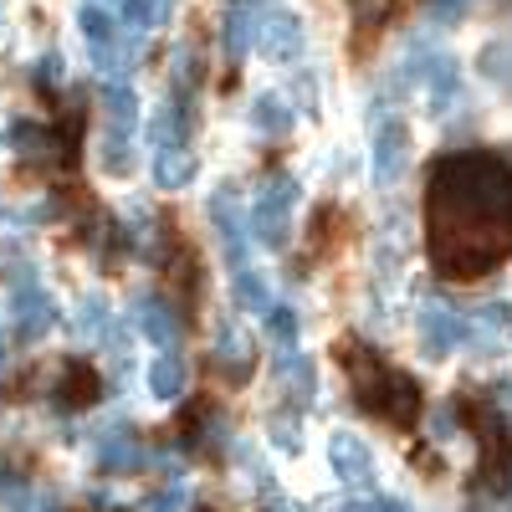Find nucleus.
Instances as JSON below:
<instances>
[{"mask_svg":"<svg viewBox=\"0 0 512 512\" xmlns=\"http://www.w3.org/2000/svg\"><path fill=\"white\" fill-rule=\"evenodd\" d=\"M98 395H103V374L88 359H67L62 364V379H57V400L67 410H82V405H93Z\"/></svg>","mask_w":512,"mask_h":512,"instance_id":"4468645a","label":"nucleus"},{"mask_svg":"<svg viewBox=\"0 0 512 512\" xmlns=\"http://www.w3.org/2000/svg\"><path fill=\"white\" fill-rule=\"evenodd\" d=\"M200 88V52H195V41H180L175 47V93H195Z\"/></svg>","mask_w":512,"mask_h":512,"instance_id":"a878e982","label":"nucleus"},{"mask_svg":"<svg viewBox=\"0 0 512 512\" xmlns=\"http://www.w3.org/2000/svg\"><path fill=\"white\" fill-rule=\"evenodd\" d=\"M231 287H236V303H241V308H251V313H267V308H272V297H267L262 277H256L246 262L231 272Z\"/></svg>","mask_w":512,"mask_h":512,"instance_id":"393cba45","label":"nucleus"},{"mask_svg":"<svg viewBox=\"0 0 512 512\" xmlns=\"http://www.w3.org/2000/svg\"><path fill=\"white\" fill-rule=\"evenodd\" d=\"M297 180L292 175H267L262 190H256L251 200V231L256 241H262L267 251H282L292 241V210H297Z\"/></svg>","mask_w":512,"mask_h":512,"instance_id":"7ed1b4c3","label":"nucleus"},{"mask_svg":"<svg viewBox=\"0 0 512 512\" xmlns=\"http://www.w3.org/2000/svg\"><path fill=\"white\" fill-rule=\"evenodd\" d=\"M405 164H410V128H405L400 118H384V123L374 128V185H379V190L400 185Z\"/></svg>","mask_w":512,"mask_h":512,"instance_id":"0eeeda50","label":"nucleus"},{"mask_svg":"<svg viewBox=\"0 0 512 512\" xmlns=\"http://www.w3.org/2000/svg\"><path fill=\"white\" fill-rule=\"evenodd\" d=\"M267 328H272V338H277L282 349H292V344H297V313H292V308H282V303H277V308H267Z\"/></svg>","mask_w":512,"mask_h":512,"instance_id":"c85d7f7f","label":"nucleus"},{"mask_svg":"<svg viewBox=\"0 0 512 512\" xmlns=\"http://www.w3.org/2000/svg\"><path fill=\"white\" fill-rule=\"evenodd\" d=\"M11 323H16V338L21 344H36L41 333H52L57 323V303L52 292L36 282L31 267H16V287H11Z\"/></svg>","mask_w":512,"mask_h":512,"instance_id":"39448f33","label":"nucleus"},{"mask_svg":"<svg viewBox=\"0 0 512 512\" xmlns=\"http://www.w3.org/2000/svg\"><path fill=\"white\" fill-rule=\"evenodd\" d=\"M169 6H175V0H128V26H134V31H154V26H164Z\"/></svg>","mask_w":512,"mask_h":512,"instance_id":"bb28decb","label":"nucleus"},{"mask_svg":"<svg viewBox=\"0 0 512 512\" xmlns=\"http://www.w3.org/2000/svg\"><path fill=\"white\" fill-rule=\"evenodd\" d=\"M77 328L82 333H108V297L103 292H88L77 303Z\"/></svg>","mask_w":512,"mask_h":512,"instance_id":"cd10ccee","label":"nucleus"},{"mask_svg":"<svg viewBox=\"0 0 512 512\" xmlns=\"http://www.w3.org/2000/svg\"><path fill=\"white\" fill-rule=\"evenodd\" d=\"M149 395L154 400H180L185 395V364L175 354H159L149 364Z\"/></svg>","mask_w":512,"mask_h":512,"instance_id":"5701e85b","label":"nucleus"},{"mask_svg":"<svg viewBox=\"0 0 512 512\" xmlns=\"http://www.w3.org/2000/svg\"><path fill=\"white\" fill-rule=\"evenodd\" d=\"M103 169L113 180L134 175V134H123V128H103V149H98Z\"/></svg>","mask_w":512,"mask_h":512,"instance_id":"4be33fe9","label":"nucleus"},{"mask_svg":"<svg viewBox=\"0 0 512 512\" xmlns=\"http://www.w3.org/2000/svg\"><path fill=\"white\" fill-rule=\"evenodd\" d=\"M256 47H262L272 62H297L303 57V21L287 11H267L256 21Z\"/></svg>","mask_w":512,"mask_h":512,"instance_id":"9d476101","label":"nucleus"},{"mask_svg":"<svg viewBox=\"0 0 512 512\" xmlns=\"http://www.w3.org/2000/svg\"><path fill=\"white\" fill-rule=\"evenodd\" d=\"M466 6H472V0H431V16H436V21H456Z\"/></svg>","mask_w":512,"mask_h":512,"instance_id":"2f4dec72","label":"nucleus"},{"mask_svg":"<svg viewBox=\"0 0 512 512\" xmlns=\"http://www.w3.org/2000/svg\"><path fill=\"white\" fill-rule=\"evenodd\" d=\"M190 180H195V154H190L185 144L154 154V185H159V190H185Z\"/></svg>","mask_w":512,"mask_h":512,"instance_id":"a211bd4d","label":"nucleus"},{"mask_svg":"<svg viewBox=\"0 0 512 512\" xmlns=\"http://www.w3.org/2000/svg\"><path fill=\"white\" fill-rule=\"evenodd\" d=\"M415 328H420V349L431 354V359H446L461 338H466V323H461V313L446 303V297H425Z\"/></svg>","mask_w":512,"mask_h":512,"instance_id":"423d86ee","label":"nucleus"},{"mask_svg":"<svg viewBox=\"0 0 512 512\" xmlns=\"http://www.w3.org/2000/svg\"><path fill=\"white\" fill-rule=\"evenodd\" d=\"M216 369L231 379V384H246L251 369H256V354H251V338L241 323H221L216 333Z\"/></svg>","mask_w":512,"mask_h":512,"instance_id":"f8f14e48","label":"nucleus"},{"mask_svg":"<svg viewBox=\"0 0 512 512\" xmlns=\"http://www.w3.org/2000/svg\"><path fill=\"white\" fill-rule=\"evenodd\" d=\"M400 82H415L425 103H431V113H446V103L456 98V62L436 47H425V41H415L400 62Z\"/></svg>","mask_w":512,"mask_h":512,"instance_id":"20e7f679","label":"nucleus"},{"mask_svg":"<svg viewBox=\"0 0 512 512\" xmlns=\"http://www.w3.org/2000/svg\"><path fill=\"white\" fill-rule=\"evenodd\" d=\"M0 369H6V338H0Z\"/></svg>","mask_w":512,"mask_h":512,"instance_id":"c9c22d12","label":"nucleus"},{"mask_svg":"<svg viewBox=\"0 0 512 512\" xmlns=\"http://www.w3.org/2000/svg\"><path fill=\"white\" fill-rule=\"evenodd\" d=\"M431 262L451 282H477L512 256V164L487 149H461L431 164L425 180Z\"/></svg>","mask_w":512,"mask_h":512,"instance_id":"f257e3e1","label":"nucleus"},{"mask_svg":"<svg viewBox=\"0 0 512 512\" xmlns=\"http://www.w3.org/2000/svg\"><path fill=\"white\" fill-rule=\"evenodd\" d=\"M57 82H62V57H57V52H47V57L36 62V88H41V93H52Z\"/></svg>","mask_w":512,"mask_h":512,"instance_id":"7c9ffc66","label":"nucleus"},{"mask_svg":"<svg viewBox=\"0 0 512 512\" xmlns=\"http://www.w3.org/2000/svg\"><path fill=\"white\" fill-rule=\"evenodd\" d=\"M251 6H272V0H251Z\"/></svg>","mask_w":512,"mask_h":512,"instance_id":"e433bc0d","label":"nucleus"},{"mask_svg":"<svg viewBox=\"0 0 512 512\" xmlns=\"http://www.w3.org/2000/svg\"><path fill=\"white\" fill-rule=\"evenodd\" d=\"M251 123H256V134H267V139H282L287 128H292V108L282 93H262L251 108Z\"/></svg>","mask_w":512,"mask_h":512,"instance_id":"412c9836","label":"nucleus"},{"mask_svg":"<svg viewBox=\"0 0 512 512\" xmlns=\"http://www.w3.org/2000/svg\"><path fill=\"white\" fill-rule=\"evenodd\" d=\"M175 144H185V118H180L175 103H164V108L149 113V149L159 154V149H175Z\"/></svg>","mask_w":512,"mask_h":512,"instance_id":"b1692460","label":"nucleus"},{"mask_svg":"<svg viewBox=\"0 0 512 512\" xmlns=\"http://www.w3.org/2000/svg\"><path fill=\"white\" fill-rule=\"evenodd\" d=\"M354 6H359V16H364V21L374 26V21L384 16V6H390V0H354Z\"/></svg>","mask_w":512,"mask_h":512,"instance_id":"72a5a7b5","label":"nucleus"},{"mask_svg":"<svg viewBox=\"0 0 512 512\" xmlns=\"http://www.w3.org/2000/svg\"><path fill=\"white\" fill-rule=\"evenodd\" d=\"M338 359H344V369H349V379H354V400H359L369 415L400 425V431H410V425L420 420V390H415L410 374L390 369L369 344H349V338L338 344Z\"/></svg>","mask_w":512,"mask_h":512,"instance_id":"f03ea898","label":"nucleus"},{"mask_svg":"<svg viewBox=\"0 0 512 512\" xmlns=\"http://www.w3.org/2000/svg\"><path fill=\"white\" fill-rule=\"evenodd\" d=\"M502 400H507V410H512V384H502Z\"/></svg>","mask_w":512,"mask_h":512,"instance_id":"f704fd0d","label":"nucleus"},{"mask_svg":"<svg viewBox=\"0 0 512 512\" xmlns=\"http://www.w3.org/2000/svg\"><path fill=\"white\" fill-rule=\"evenodd\" d=\"M98 461L108 466V472H128V466L144 461V446H139V436L128 431V425H113V431L98 436Z\"/></svg>","mask_w":512,"mask_h":512,"instance_id":"f3484780","label":"nucleus"},{"mask_svg":"<svg viewBox=\"0 0 512 512\" xmlns=\"http://www.w3.org/2000/svg\"><path fill=\"white\" fill-rule=\"evenodd\" d=\"M251 36H256L251 0H231V11H226V31H221V41H226V57H231V62H236V57H246Z\"/></svg>","mask_w":512,"mask_h":512,"instance_id":"aec40b11","label":"nucleus"},{"mask_svg":"<svg viewBox=\"0 0 512 512\" xmlns=\"http://www.w3.org/2000/svg\"><path fill=\"white\" fill-rule=\"evenodd\" d=\"M466 338H472V349L477 354H502L507 349V338H512V308L507 303H482L472 313V323H466Z\"/></svg>","mask_w":512,"mask_h":512,"instance_id":"9b49d317","label":"nucleus"},{"mask_svg":"<svg viewBox=\"0 0 512 512\" xmlns=\"http://www.w3.org/2000/svg\"><path fill=\"white\" fill-rule=\"evenodd\" d=\"M277 379L287 384V395H292L297 405H313V395H318V374H313V359H308V354L282 349V354H277Z\"/></svg>","mask_w":512,"mask_h":512,"instance_id":"dca6fc26","label":"nucleus"},{"mask_svg":"<svg viewBox=\"0 0 512 512\" xmlns=\"http://www.w3.org/2000/svg\"><path fill=\"white\" fill-rule=\"evenodd\" d=\"M210 221H216V231H221V241H226V256L241 267V262H246V226H241V205H236L231 185L210 195Z\"/></svg>","mask_w":512,"mask_h":512,"instance_id":"2eb2a0df","label":"nucleus"},{"mask_svg":"<svg viewBox=\"0 0 512 512\" xmlns=\"http://www.w3.org/2000/svg\"><path fill=\"white\" fill-rule=\"evenodd\" d=\"M134 323H139V333L149 338V344H159V349H175L180 338H185L180 313L169 308L164 297H139V313H134Z\"/></svg>","mask_w":512,"mask_h":512,"instance_id":"ddd939ff","label":"nucleus"},{"mask_svg":"<svg viewBox=\"0 0 512 512\" xmlns=\"http://www.w3.org/2000/svg\"><path fill=\"white\" fill-rule=\"evenodd\" d=\"M328 461H333L338 482H349V487H369L374 482V451L354 431H333L328 436Z\"/></svg>","mask_w":512,"mask_h":512,"instance_id":"6e6552de","label":"nucleus"},{"mask_svg":"<svg viewBox=\"0 0 512 512\" xmlns=\"http://www.w3.org/2000/svg\"><path fill=\"white\" fill-rule=\"evenodd\" d=\"M103 128H123V134L139 128V93L128 88V82H113L103 93Z\"/></svg>","mask_w":512,"mask_h":512,"instance_id":"6ab92c4d","label":"nucleus"},{"mask_svg":"<svg viewBox=\"0 0 512 512\" xmlns=\"http://www.w3.org/2000/svg\"><path fill=\"white\" fill-rule=\"evenodd\" d=\"M272 441H277V451H287V456L303 451V441H297V420H292V415H277V420H272Z\"/></svg>","mask_w":512,"mask_h":512,"instance_id":"c756f323","label":"nucleus"},{"mask_svg":"<svg viewBox=\"0 0 512 512\" xmlns=\"http://www.w3.org/2000/svg\"><path fill=\"white\" fill-rule=\"evenodd\" d=\"M144 507H190V492H180V487L175 492H154Z\"/></svg>","mask_w":512,"mask_h":512,"instance_id":"473e14b6","label":"nucleus"},{"mask_svg":"<svg viewBox=\"0 0 512 512\" xmlns=\"http://www.w3.org/2000/svg\"><path fill=\"white\" fill-rule=\"evenodd\" d=\"M77 26H82V41L93 52V67L98 72H118L123 67V52H118V26L103 6H82L77 11Z\"/></svg>","mask_w":512,"mask_h":512,"instance_id":"1a4fd4ad","label":"nucleus"}]
</instances>
